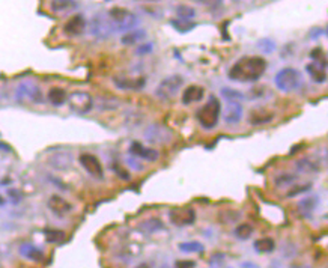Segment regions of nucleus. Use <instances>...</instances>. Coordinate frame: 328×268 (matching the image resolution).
<instances>
[{
    "label": "nucleus",
    "instance_id": "f257e3e1",
    "mask_svg": "<svg viewBox=\"0 0 328 268\" xmlns=\"http://www.w3.org/2000/svg\"><path fill=\"white\" fill-rule=\"evenodd\" d=\"M267 71V60L261 56H244L229 69V78L238 83L258 81Z\"/></svg>",
    "mask_w": 328,
    "mask_h": 268
},
{
    "label": "nucleus",
    "instance_id": "f03ea898",
    "mask_svg": "<svg viewBox=\"0 0 328 268\" xmlns=\"http://www.w3.org/2000/svg\"><path fill=\"white\" fill-rule=\"evenodd\" d=\"M107 20H109V24H110L113 33H116V32H130V30L136 29L137 24H140V18L136 14H133L128 9L119 8V6L112 8L109 11Z\"/></svg>",
    "mask_w": 328,
    "mask_h": 268
},
{
    "label": "nucleus",
    "instance_id": "7ed1b4c3",
    "mask_svg": "<svg viewBox=\"0 0 328 268\" xmlns=\"http://www.w3.org/2000/svg\"><path fill=\"white\" fill-rule=\"evenodd\" d=\"M220 115H221V103L218 101V98L211 97L208 103H205L196 113L197 122L203 130H214L218 125L220 121Z\"/></svg>",
    "mask_w": 328,
    "mask_h": 268
},
{
    "label": "nucleus",
    "instance_id": "20e7f679",
    "mask_svg": "<svg viewBox=\"0 0 328 268\" xmlns=\"http://www.w3.org/2000/svg\"><path fill=\"white\" fill-rule=\"evenodd\" d=\"M274 81H276V86H277L279 91L286 92V94L295 92V91H298V89L301 87V84H303V74L298 69L288 66V68L280 69L276 74Z\"/></svg>",
    "mask_w": 328,
    "mask_h": 268
},
{
    "label": "nucleus",
    "instance_id": "39448f33",
    "mask_svg": "<svg viewBox=\"0 0 328 268\" xmlns=\"http://www.w3.org/2000/svg\"><path fill=\"white\" fill-rule=\"evenodd\" d=\"M182 86H184V78L179 74L169 75L158 83V86L155 89V97L163 100V101H169L179 94Z\"/></svg>",
    "mask_w": 328,
    "mask_h": 268
},
{
    "label": "nucleus",
    "instance_id": "423d86ee",
    "mask_svg": "<svg viewBox=\"0 0 328 268\" xmlns=\"http://www.w3.org/2000/svg\"><path fill=\"white\" fill-rule=\"evenodd\" d=\"M143 137L151 145H164L173 139V131L161 122H154L145 128Z\"/></svg>",
    "mask_w": 328,
    "mask_h": 268
},
{
    "label": "nucleus",
    "instance_id": "0eeeda50",
    "mask_svg": "<svg viewBox=\"0 0 328 268\" xmlns=\"http://www.w3.org/2000/svg\"><path fill=\"white\" fill-rule=\"evenodd\" d=\"M66 101L69 103L71 110L78 113V115H86V113H89L94 109V98L88 92H85V91H75V92H72L68 97Z\"/></svg>",
    "mask_w": 328,
    "mask_h": 268
},
{
    "label": "nucleus",
    "instance_id": "6e6552de",
    "mask_svg": "<svg viewBox=\"0 0 328 268\" xmlns=\"http://www.w3.org/2000/svg\"><path fill=\"white\" fill-rule=\"evenodd\" d=\"M17 98L20 101H30V103H41L42 101V92L36 83L33 81H24L18 84L17 87Z\"/></svg>",
    "mask_w": 328,
    "mask_h": 268
},
{
    "label": "nucleus",
    "instance_id": "1a4fd4ad",
    "mask_svg": "<svg viewBox=\"0 0 328 268\" xmlns=\"http://www.w3.org/2000/svg\"><path fill=\"white\" fill-rule=\"evenodd\" d=\"M169 219L175 226L185 228V226H191L196 222V213L193 208L178 207L169 211Z\"/></svg>",
    "mask_w": 328,
    "mask_h": 268
},
{
    "label": "nucleus",
    "instance_id": "9d476101",
    "mask_svg": "<svg viewBox=\"0 0 328 268\" xmlns=\"http://www.w3.org/2000/svg\"><path fill=\"white\" fill-rule=\"evenodd\" d=\"M78 161L91 176L97 178V180H103L104 176V169H103V164L101 161L98 160V157H95L94 154H81L78 157Z\"/></svg>",
    "mask_w": 328,
    "mask_h": 268
},
{
    "label": "nucleus",
    "instance_id": "9b49d317",
    "mask_svg": "<svg viewBox=\"0 0 328 268\" xmlns=\"http://www.w3.org/2000/svg\"><path fill=\"white\" fill-rule=\"evenodd\" d=\"M113 83L118 89L122 91H140L145 87L146 80L143 77H130L124 74H118L113 77Z\"/></svg>",
    "mask_w": 328,
    "mask_h": 268
},
{
    "label": "nucleus",
    "instance_id": "f8f14e48",
    "mask_svg": "<svg viewBox=\"0 0 328 268\" xmlns=\"http://www.w3.org/2000/svg\"><path fill=\"white\" fill-rule=\"evenodd\" d=\"M47 205H48V210L53 214H56L57 217H65V216H68L72 211V205L65 198H62L59 195H53L48 199Z\"/></svg>",
    "mask_w": 328,
    "mask_h": 268
},
{
    "label": "nucleus",
    "instance_id": "ddd939ff",
    "mask_svg": "<svg viewBox=\"0 0 328 268\" xmlns=\"http://www.w3.org/2000/svg\"><path fill=\"white\" fill-rule=\"evenodd\" d=\"M47 163L57 170H66L72 166V155L68 151H56L48 158Z\"/></svg>",
    "mask_w": 328,
    "mask_h": 268
},
{
    "label": "nucleus",
    "instance_id": "4468645a",
    "mask_svg": "<svg viewBox=\"0 0 328 268\" xmlns=\"http://www.w3.org/2000/svg\"><path fill=\"white\" fill-rule=\"evenodd\" d=\"M86 29V20L81 14L72 15L63 26V32L69 36H80Z\"/></svg>",
    "mask_w": 328,
    "mask_h": 268
},
{
    "label": "nucleus",
    "instance_id": "2eb2a0df",
    "mask_svg": "<svg viewBox=\"0 0 328 268\" xmlns=\"http://www.w3.org/2000/svg\"><path fill=\"white\" fill-rule=\"evenodd\" d=\"M130 152H131V155H133L134 158H143V160L151 161V163H154V161H157V160L160 158V154H158L157 149H154V148H145V146H143L142 143H139V142H133V143H131Z\"/></svg>",
    "mask_w": 328,
    "mask_h": 268
},
{
    "label": "nucleus",
    "instance_id": "dca6fc26",
    "mask_svg": "<svg viewBox=\"0 0 328 268\" xmlns=\"http://www.w3.org/2000/svg\"><path fill=\"white\" fill-rule=\"evenodd\" d=\"M244 115V109L239 103H227L226 109H224V122L227 125H236Z\"/></svg>",
    "mask_w": 328,
    "mask_h": 268
},
{
    "label": "nucleus",
    "instance_id": "f3484780",
    "mask_svg": "<svg viewBox=\"0 0 328 268\" xmlns=\"http://www.w3.org/2000/svg\"><path fill=\"white\" fill-rule=\"evenodd\" d=\"M205 95V89L199 84H191L188 87H185V91L182 92V104L188 106V104H193V103H197L203 98Z\"/></svg>",
    "mask_w": 328,
    "mask_h": 268
},
{
    "label": "nucleus",
    "instance_id": "a211bd4d",
    "mask_svg": "<svg viewBox=\"0 0 328 268\" xmlns=\"http://www.w3.org/2000/svg\"><path fill=\"white\" fill-rule=\"evenodd\" d=\"M20 255L24 259L32 261V262H42L44 261V252L30 243H23L20 246Z\"/></svg>",
    "mask_w": 328,
    "mask_h": 268
},
{
    "label": "nucleus",
    "instance_id": "6ab92c4d",
    "mask_svg": "<svg viewBox=\"0 0 328 268\" xmlns=\"http://www.w3.org/2000/svg\"><path fill=\"white\" fill-rule=\"evenodd\" d=\"M297 167L304 173H319L322 170V164L319 157H304L297 161Z\"/></svg>",
    "mask_w": 328,
    "mask_h": 268
},
{
    "label": "nucleus",
    "instance_id": "aec40b11",
    "mask_svg": "<svg viewBox=\"0 0 328 268\" xmlns=\"http://www.w3.org/2000/svg\"><path fill=\"white\" fill-rule=\"evenodd\" d=\"M164 228H166L164 226V223L157 217H151V219H146L142 223H139V231L146 234V235L158 234V232L164 231Z\"/></svg>",
    "mask_w": 328,
    "mask_h": 268
},
{
    "label": "nucleus",
    "instance_id": "412c9836",
    "mask_svg": "<svg viewBox=\"0 0 328 268\" xmlns=\"http://www.w3.org/2000/svg\"><path fill=\"white\" fill-rule=\"evenodd\" d=\"M146 36H148L146 30L137 27V29H133V30H130V32H125L124 36L121 38V42H122L124 45H134V44H139V42L145 41Z\"/></svg>",
    "mask_w": 328,
    "mask_h": 268
},
{
    "label": "nucleus",
    "instance_id": "4be33fe9",
    "mask_svg": "<svg viewBox=\"0 0 328 268\" xmlns=\"http://www.w3.org/2000/svg\"><path fill=\"white\" fill-rule=\"evenodd\" d=\"M306 71H307V74L310 75V78H312L315 83L322 84V83L327 81V72H325V68H322L321 65L312 62V63L306 65Z\"/></svg>",
    "mask_w": 328,
    "mask_h": 268
},
{
    "label": "nucleus",
    "instance_id": "5701e85b",
    "mask_svg": "<svg viewBox=\"0 0 328 268\" xmlns=\"http://www.w3.org/2000/svg\"><path fill=\"white\" fill-rule=\"evenodd\" d=\"M47 98H48V101H50L53 106L60 107V106H63V104L66 103L68 95H66V92H65V89H62V87H59V86H54V87H51L50 91H48Z\"/></svg>",
    "mask_w": 328,
    "mask_h": 268
},
{
    "label": "nucleus",
    "instance_id": "b1692460",
    "mask_svg": "<svg viewBox=\"0 0 328 268\" xmlns=\"http://www.w3.org/2000/svg\"><path fill=\"white\" fill-rule=\"evenodd\" d=\"M316 205H318L316 196H307V198H304L298 202V211L303 217H310L315 213Z\"/></svg>",
    "mask_w": 328,
    "mask_h": 268
},
{
    "label": "nucleus",
    "instance_id": "393cba45",
    "mask_svg": "<svg viewBox=\"0 0 328 268\" xmlns=\"http://www.w3.org/2000/svg\"><path fill=\"white\" fill-rule=\"evenodd\" d=\"M77 8L75 0H51L50 2V9L53 12L62 14V12H69Z\"/></svg>",
    "mask_w": 328,
    "mask_h": 268
},
{
    "label": "nucleus",
    "instance_id": "a878e982",
    "mask_svg": "<svg viewBox=\"0 0 328 268\" xmlns=\"http://www.w3.org/2000/svg\"><path fill=\"white\" fill-rule=\"evenodd\" d=\"M253 249H255L258 253H261V255H267V253L274 252L276 243H274V240H271V238H261V240H258V241L253 243Z\"/></svg>",
    "mask_w": 328,
    "mask_h": 268
},
{
    "label": "nucleus",
    "instance_id": "bb28decb",
    "mask_svg": "<svg viewBox=\"0 0 328 268\" xmlns=\"http://www.w3.org/2000/svg\"><path fill=\"white\" fill-rule=\"evenodd\" d=\"M273 118H274V115L270 113L268 110H255L250 115V124H253V125L268 124Z\"/></svg>",
    "mask_w": 328,
    "mask_h": 268
},
{
    "label": "nucleus",
    "instance_id": "cd10ccee",
    "mask_svg": "<svg viewBox=\"0 0 328 268\" xmlns=\"http://www.w3.org/2000/svg\"><path fill=\"white\" fill-rule=\"evenodd\" d=\"M253 232H255V229H253V226L249 225V223H242V225L236 226L235 231H233L235 237H236L238 240H242V241L249 240V238L253 235Z\"/></svg>",
    "mask_w": 328,
    "mask_h": 268
},
{
    "label": "nucleus",
    "instance_id": "c85d7f7f",
    "mask_svg": "<svg viewBox=\"0 0 328 268\" xmlns=\"http://www.w3.org/2000/svg\"><path fill=\"white\" fill-rule=\"evenodd\" d=\"M221 97L229 101V103H239L244 100V94L239 92V91H235V89H230V87H223L221 89Z\"/></svg>",
    "mask_w": 328,
    "mask_h": 268
},
{
    "label": "nucleus",
    "instance_id": "c756f323",
    "mask_svg": "<svg viewBox=\"0 0 328 268\" xmlns=\"http://www.w3.org/2000/svg\"><path fill=\"white\" fill-rule=\"evenodd\" d=\"M44 235H45L47 243H51V244H59L66 238L65 232L60 231V229H45Z\"/></svg>",
    "mask_w": 328,
    "mask_h": 268
},
{
    "label": "nucleus",
    "instance_id": "7c9ffc66",
    "mask_svg": "<svg viewBox=\"0 0 328 268\" xmlns=\"http://www.w3.org/2000/svg\"><path fill=\"white\" fill-rule=\"evenodd\" d=\"M178 249L184 253H202L205 250L203 244L199 241H187V243H181L178 246Z\"/></svg>",
    "mask_w": 328,
    "mask_h": 268
},
{
    "label": "nucleus",
    "instance_id": "2f4dec72",
    "mask_svg": "<svg viewBox=\"0 0 328 268\" xmlns=\"http://www.w3.org/2000/svg\"><path fill=\"white\" fill-rule=\"evenodd\" d=\"M176 15L182 20V21H188L193 20L196 17V9L191 8L190 5H179L176 8Z\"/></svg>",
    "mask_w": 328,
    "mask_h": 268
},
{
    "label": "nucleus",
    "instance_id": "473e14b6",
    "mask_svg": "<svg viewBox=\"0 0 328 268\" xmlns=\"http://www.w3.org/2000/svg\"><path fill=\"white\" fill-rule=\"evenodd\" d=\"M295 180H297V176H295V175L283 173V175H280V176L276 178V186H277V187H286V186L294 184Z\"/></svg>",
    "mask_w": 328,
    "mask_h": 268
},
{
    "label": "nucleus",
    "instance_id": "72a5a7b5",
    "mask_svg": "<svg viewBox=\"0 0 328 268\" xmlns=\"http://www.w3.org/2000/svg\"><path fill=\"white\" fill-rule=\"evenodd\" d=\"M310 56H312V59H313L315 63L321 65L322 68L327 66V57H325V53L322 51V48H315Z\"/></svg>",
    "mask_w": 328,
    "mask_h": 268
},
{
    "label": "nucleus",
    "instance_id": "f704fd0d",
    "mask_svg": "<svg viewBox=\"0 0 328 268\" xmlns=\"http://www.w3.org/2000/svg\"><path fill=\"white\" fill-rule=\"evenodd\" d=\"M223 261H224L223 253H215V255H212V258L209 259V264L212 265V268H220L221 264H223Z\"/></svg>",
    "mask_w": 328,
    "mask_h": 268
},
{
    "label": "nucleus",
    "instance_id": "c9c22d12",
    "mask_svg": "<svg viewBox=\"0 0 328 268\" xmlns=\"http://www.w3.org/2000/svg\"><path fill=\"white\" fill-rule=\"evenodd\" d=\"M310 189H312V186H310V184H307V186H298V187H295V189H292V190L289 192L288 198L297 196V195H300V193H306V192H309Z\"/></svg>",
    "mask_w": 328,
    "mask_h": 268
},
{
    "label": "nucleus",
    "instance_id": "e433bc0d",
    "mask_svg": "<svg viewBox=\"0 0 328 268\" xmlns=\"http://www.w3.org/2000/svg\"><path fill=\"white\" fill-rule=\"evenodd\" d=\"M196 267V262L194 261H176L175 264V268H194Z\"/></svg>",
    "mask_w": 328,
    "mask_h": 268
},
{
    "label": "nucleus",
    "instance_id": "4c0bfd02",
    "mask_svg": "<svg viewBox=\"0 0 328 268\" xmlns=\"http://www.w3.org/2000/svg\"><path fill=\"white\" fill-rule=\"evenodd\" d=\"M196 2L200 3V5H203V6H211V8H214V6L221 5L223 0H196Z\"/></svg>",
    "mask_w": 328,
    "mask_h": 268
},
{
    "label": "nucleus",
    "instance_id": "58836bf2",
    "mask_svg": "<svg viewBox=\"0 0 328 268\" xmlns=\"http://www.w3.org/2000/svg\"><path fill=\"white\" fill-rule=\"evenodd\" d=\"M152 51V44H146V45H142V47H139L137 50H136V54H148V53H151Z\"/></svg>",
    "mask_w": 328,
    "mask_h": 268
},
{
    "label": "nucleus",
    "instance_id": "ea45409f",
    "mask_svg": "<svg viewBox=\"0 0 328 268\" xmlns=\"http://www.w3.org/2000/svg\"><path fill=\"white\" fill-rule=\"evenodd\" d=\"M241 267H242V268H261L258 264H255V262H252V261H244V262L241 264Z\"/></svg>",
    "mask_w": 328,
    "mask_h": 268
},
{
    "label": "nucleus",
    "instance_id": "a19ab883",
    "mask_svg": "<svg viewBox=\"0 0 328 268\" xmlns=\"http://www.w3.org/2000/svg\"><path fill=\"white\" fill-rule=\"evenodd\" d=\"M136 268H151V267H149V264H146V262H142V264H139V265H137Z\"/></svg>",
    "mask_w": 328,
    "mask_h": 268
},
{
    "label": "nucleus",
    "instance_id": "79ce46f5",
    "mask_svg": "<svg viewBox=\"0 0 328 268\" xmlns=\"http://www.w3.org/2000/svg\"><path fill=\"white\" fill-rule=\"evenodd\" d=\"M0 149H5V151H9V148H8V145H3V143H0Z\"/></svg>",
    "mask_w": 328,
    "mask_h": 268
},
{
    "label": "nucleus",
    "instance_id": "37998d69",
    "mask_svg": "<svg viewBox=\"0 0 328 268\" xmlns=\"http://www.w3.org/2000/svg\"><path fill=\"white\" fill-rule=\"evenodd\" d=\"M160 268H170V265H169V264H163Z\"/></svg>",
    "mask_w": 328,
    "mask_h": 268
},
{
    "label": "nucleus",
    "instance_id": "c03bdc74",
    "mask_svg": "<svg viewBox=\"0 0 328 268\" xmlns=\"http://www.w3.org/2000/svg\"><path fill=\"white\" fill-rule=\"evenodd\" d=\"M3 202H5V201H3L2 198H0V205H3Z\"/></svg>",
    "mask_w": 328,
    "mask_h": 268
},
{
    "label": "nucleus",
    "instance_id": "a18cd8bd",
    "mask_svg": "<svg viewBox=\"0 0 328 268\" xmlns=\"http://www.w3.org/2000/svg\"><path fill=\"white\" fill-rule=\"evenodd\" d=\"M227 268H233V267H227Z\"/></svg>",
    "mask_w": 328,
    "mask_h": 268
}]
</instances>
